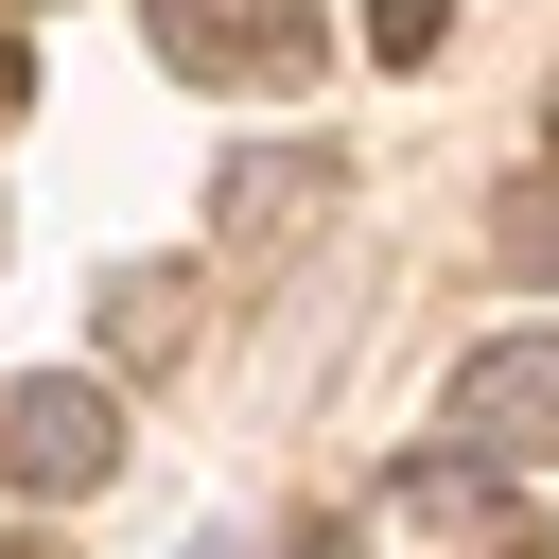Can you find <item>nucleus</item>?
<instances>
[{"label": "nucleus", "mask_w": 559, "mask_h": 559, "mask_svg": "<svg viewBox=\"0 0 559 559\" xmlns=\"http://www.w3.org/2000/svg\"><path fill=\"white\" fill-rule=\"evenodd\" d=\"M489 245H507V262H524V280H559V175H524V192H507V227H489Z\"/></svg>", "instance_id": "20e7f679"}, {"label": "nucleus", "mask_w": 559, "mask_h": 559, "mask_svg": "<svg viewBox=\"0 0 559 559\" xmlns=\"http://www.w3.org/2000/svg\"><path fill=\"white\" fill-rule=\"evenodd\" d=\"M437 35H454V0H367V52H384V70H419Z\"/></svg>", "instance_id": "39448f33"}, {"label": "nucleus", "mask_w": 559, "mask_h": 559, "mask_svg": "<svg viewBox=\"0 0 559 559\" xmlns=\"http://www.w3.org/2000/svg\"><path fill=\"white\" fill-rule=\"evenodd\" d=\"M280 559H349V524H297V542H280Z\"/></svg>", "instance_id": "0eeeda50"}, {"label": "nucleus", "mask_w": 559, "mask_h": 559, "mask_svg": "<svg viewBox=\"0 0 559 559\" xmlns=\"http://www.w3.org/2000/svg\"><path fill=\"white\" fill-rule=\"evenodd\" d=\"M437 437H454V454H489V472L559 454V332H489V349L437 384Z\"/></svg>", "instance_id": "f257e3e1"}, {"label": "nucleus", "mask_w": 559, "mask_h": 559, "mask_svg": "<svg viewBox=\"0 0 559 559\" xmlns=\"http://www.w3.org/2000/svg\"><path fill=\"white\" fill-rule=\"evenodd\" d=\"M140 35L192 87H297L314 70V0H140Z\"/></svg>", "instance_id": "f03ea898"}, {"label": "nucleus", "mask_w": 559, "mask_h": 559, "mask_svg": "<svg viewBox=\"0 0 559 559\" xmlns=\"http://www.w3.org/2000/svg\"><path fill=\"white\" fill-rule=\"evenodd\" d=\"M0 472H17V489H105V472H122V402H105L87 367H35V384L0 402Z\"/></svg>", "instance_id": "7ed1b4c3"}, {"label": "nucleus", "mask_w": 559, "mask_h": 559, "mask_svg": "<svg viewBox=\"0 0 559 559\" xmlns=\"http://www.w3.org/2000/svg\"><path fill=\"white\" fill-rule=\"evenodd\" d=\"M17 105H35V52H17V35H0V122H17Z\"/></svg>", "instance_id": "423d86ee"}]
</instances>
